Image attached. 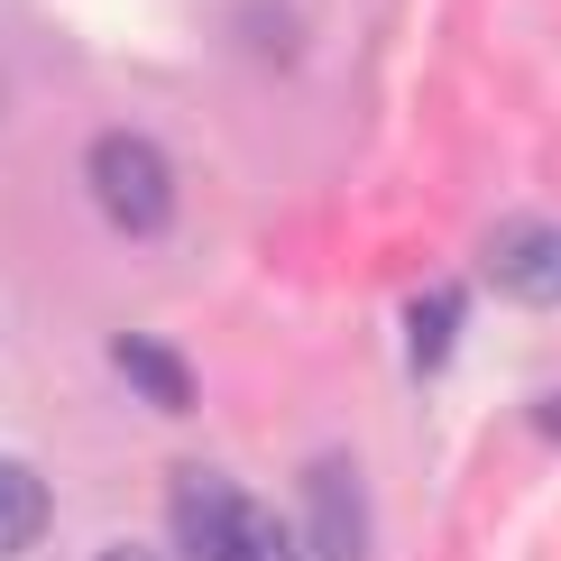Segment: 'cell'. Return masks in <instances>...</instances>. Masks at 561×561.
Masks as SVG:
<instances>
[{
    "instance_id": "cell-7",
    "label": "cell",
    "mask_w": 561,
    "mask_h": 561,
    "mask_svg": "<svg viewBox=\"0 0 561 561\" xmlns=\"http://www.w3.org/2000/svg\"><path fill=\"white\" fill-rule=\"evenodd\" d=\"M460 313H470V295H460V286H433L424 304H414V368H424V378H433V368L442 359H451V332H460Z\"/></svg>"
},
{
    "instance_id": "cell-1",
    "label": "cell",
    "mask_w": 561,
    "mask_h": 561,
    "mask_svg": "<svg viewBox=\"0 0 561 561\" xmlns=\"http://www.w3.org/2000/svg\"><path fill=\"white\" fill-rule=\"evenodd\" d=\"M83 184H92V203H102V221L129 230V240H157V230L175 221V167H167V148L138 138V129H102L92 138L83 148Z\"/></svg>"
},
{
    "instance_id": "cell-8",
    "label": "cell",
    "mask_w": 561,
    "mask_h": 561,
    "mask_svg": "<svg viewBox=\"0 0 561 561\" xmlns=\"http://www.w3.org/2000/svg\"><path fill=\"white\" fill-rule=\"evenodd\" d=\"M92 561H167V552H157V543H102Z\"/></svg>"
},
{
    "instance_id": "cell-3",
    "label": "cell",
    "mask_w": 561,
    "mask_h": 561,
    "mask_svg": "<svg viewBox=\"0 0 561 561\" xmlns=\"http://www.w3.org/2000/svg\"><path fill=\"white\" fill-rule=\"evenodd\" d=\"M304 561H368V488H359V460L350 451H322L304 470V534H295Z\"/></svg>"
},
{
    "instance_id": "cell-4",
    "label": "cell",
    "mask_w": 561,
    "mask_h": 561,
    "mask_svg": "<svg viewBox=\"0 0 561 561\" xmlns=\"http://www.w3.org/2000/svg\"><path fill=\"white\" fill-rule=\"evenodd\" d=\"M488 286H497L506 304H525V313H543V304H561V221H497L479 249Z\"/></svg>"
},
{
    "instance_id": "cell-5",
    "label": "cell",
    "mask_w": 561,
    "mask_h": 561,
    "mask_svg": "<svg viewBox=\"0 0 561 561\" xmlns=\"http://www.w3.org/2000/svg\"><path fill=\"white\" fill-rule=\"evenodd\" d=\"M111 368H121V378L138 387V405H157V414H194V368H184L167 341L121 332V341H111Z\"/></svg>"
},
{
    "instance_id": "cell-9",
    "label": "cell",
    "mask_w": 561,
    "mask_h": 561,
    "mask_svg": "<svg viewBox=\"0 0 561 561\" xmlns=\"http://www.w3.org/2000/svg\"><path fill=\"white\" fill-rule=\"evenodd\" d=\"M534 433H543V442H561V396H543V405H534Z\"/></svg>"
},
{
    "instance_id": "cell-2",
    "label": "cell",
    "mask_w": 561,
    "mask_h": 561,
    "mask_svg": "<svg viewBox=\"0 0 561 561\" xmlns=\"http://www.w3.org/2000/svg\"><path fill=\"white\" fill-rule=\"evenodd\" d=\"M259 516H267V506H249L213 460H194V470L167 479V525H175V552L184 561H249V552H259Z\"/></svg>"
},
{
    "instance_id": "cell-6",
    "label": "cell",
    "mask_w": 561,
    "mask_h": 561,
    "mask_svg": "<svg viewBox=\"0 0 561 561\" xmlns=\"http://www.w3.org/2000/svg\"><path fill=\"white\" fill-rule=\"evenodd\" d=\"M46 525H56V488H46V470H28V460L0 451V561L37 552Z\"/></svg>"
}]
</instances>
